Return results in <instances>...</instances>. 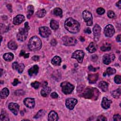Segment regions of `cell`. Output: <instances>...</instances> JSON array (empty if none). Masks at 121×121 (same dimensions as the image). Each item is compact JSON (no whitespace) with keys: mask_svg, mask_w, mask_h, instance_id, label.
Masks as SVG:
<instances>
[{"mask_svg":"<svg viewBox=\"0 0 121 121\" xmlns=\"http://www.w3.org/2000/svg\"><path fill=\"white\" fill-rule=\"evenodd\" d=\"M65 28L71 33H77L78 32L80 29L79 23L71 17L67 19L64 23Z\"/></svg>","mask_w":121,"mask_h":121,"instance_id":"obj_1","label":"cell"},{"mask_svg":"<svg viewBox=\"0 0 121 121\" xmlns=\"http://www.w3.org/2000/svg\"><path fill=\"white\" fill-rule=\"evenodd\" d=\"M99 93V92L96 88L88 86L83 90L80 95L85 98L91 99L95 100L97 99Z\"/></svg>","mask_w":121,"mask_h":121,"instance_id":"obj_2","label":"cell"},{"mask_svg":"<svg viewBox=\"0 0 121 121\" xmlns=\"http://www.w3.org/2000/svg\"><path fill=\"white\" fill-rule=\"evenodd\" d=\"M42 43L41 39L36 36L32 37L28 43V48L32 51H37L39 50L42 47Z\"/></svg>","mask_w":121,"mask_h":121,"instance_id":"obj_3","label":"cell"},{"mask_svg":"<svg viewBox=\"0 0 121 121\" xmlns=\"http://www.w3.org/2000/svg\"><path fill=\"white\" fill-rule=\"evenodd\" d=\"M30 29L27 22L25 23V26L24 28H20L19 29L18 33L17 34V37L18 41L23 42L25 41L27 37V34Z\"/></svg>","mask_w":121,"mask_h":121,"instance_id":"obj_4","label":"cell"},{"mask_svg":"<svg viewBox=\"0 0 121 121\" xmlns=\"http://www.w3.org/2000/svg\"><path fill=\"white\" fill-rule=\"evenodd\" d=\"M60 86L62 88V92L65 95L71 93L74 89V86L67 81L62 82L60 84Z\"/></svg>","mask_w":121,"mask_h":121,"instance_id":"obj_5","label":"cell"},{"mask_svg":"<svg viewBox=\"0 0 121 121\" xmlns=\"http://www.w3.org/2000/svg\"><path fill=\"white\" fill-rule=\"evenodd\" d=\"M83 17L85 21L88 26H92L93 24V17L92 14L87 10H84L83 12Z\"/></svg>","mask_w":121,"mask_h":121,"instance_id":"obj_6","label":"cell"},{"mask_svg":"<svg viewBox=\"0 0 121 121\" xmlns=\"http://www.w3.org/2000/svg\"><path fill=\"white\" fill-rule=\"evenodd\" d=\"M62 40L63 43L67 46L75 45L77 43V41L75 38L68 36H65L63 37Z\"/></svg>","mask_w":121,"mask_h":121,"instance_id":"obj_7","label":"cell"},{"mask_svg":"<svg viewBox=\"0 0 121 121\" xmlns=\"http://www.w3.org/2000/svg\"><path fill=\"white\" fill-rule=\"evenodd\" d=\"M84 56V52L82 50H77L75 51L72 56L71 58L76 59L79 63H82Z\"/></svg>","mask_w":121,"mask_h":121,"instance_id":"obj_8","label":"cell"},{"mask_svg":"<svg viewBox=\"0 0 121 121\" xmlns=\"http://www.w3.org/2000/svg\"><path fill=\"white\" fill-rule=\"evenodd\" d=\"M115 33V29L112 25H108L104 29V33L106 36L108 37H112Z\"/></svg>","mask_w":121,"mask_h":121,"instance_id":"obj_9","label":"cell"},{"mask_svg":"<svg viewBox=\"0 0 121 121\" xmlns=\"http://www.w3.org/2000/svg\"><path fill=\"white\" fill-rule=\"evenodd\" d=\"M78 101L74 98H69L66 100V106L69 110H73L75 105L77 104Z\"/></svg>","mask_w":121,"mask_h":121,"instance_id":"obj_10","label":"cell"},{"mask_svg":"<svg viewBox=\"0 0 121 121\" xmlns=\"http://www.w3.org/2000/svg\"><path fill=\"white\" fill-rule=\"evenodd\" d=\"M39 34L40 35L44 38L48 37L51 34V31L46 26H42L39 28Z\"/></svg>","mask_w":121,"mask_h":121,"instance_id":"obj_11","label":"cell"},{"mask_svg":"<svg viewBox=\"0 0 121 121\" xmlns=\"http://www.w3.org/2000/svg\"><path fill=\"white\" fill-rule=\"evenodd\" d=\"M115 59V56L113 54H106L103 57V61L104 64L106 65L109 64Z\"/></svg>","mask_w":121,"mask_h":121,"instance_id":"obj_12","label":"cell"},{"mask_svg":"<svg viewBox=\"0 0 121 121\" xmlns=\"http://www.w3.org/2000/svg\"><path fill=\"white\" fill-rule=\"evenodd\" d=\"M24 104L29 108H32L35 106V101L32 98H26L24 100Z\"/></svg>","mask_w":121,"mask_h":121,"instance_id":"obj_13","label":"cell"},{"mask_svg":"<svg viewBox=\"0 0 121 121\" xmlns=\"http://www.w3.org/2000/svg\"><path fill=\"white\" fill-rule=\"evenodd\" d=\"M9 108L11 112L15 115L17 114L19 110V105L14 103H11L9 104Z\"/></svg>","mask_w":121,"mask_h":121,"instance_id":"obj_14","label":"cell"},{"mask_svg":"<svg viewBox=\"0 0 121 121\" xmlns=\"http://www.w3.org/2000/svg\"><path fill=\"white\" fill-rule=\"evenodd\" d=\"M93 30L94 35L95 39L96 40H98L99 38L100 37V33H101V27L98 25L96 24L94 26Z\"/></svg>","mask_w":121,"mask_h":121,"instance_id":"obj_15","label":"cell"},{"mask_svg":"<svg viewBox=\"0 0 121 121\" xmlns=\"http://www.w3.org/2000/svg\"><path fill=\"white\" fill-rule=\"evenodd\" d=\"M12 68L14 69H16L18 71V73H21L25 68V66L23 63L18 64L17 62H14L12 64Z\"/></svg>","mask_w":121,"mask_h":121,"instance_id":"obj_16","label":"cell"},{"mask_svg":"<svg viewBox=\"0 0 121 121\" xmlns=\"http://www.w3.org/2000/svg\"><path fill=\"white\" fill-rule=\"evenodd\" d=\"M25 19V17L21 14L17 15L13 19V23L14 25H18L23 22Z\"/></svg>","mask_w":121,"mask_h":121,"instance_id":"obj_17","label":"cell"},{"mask_svg":"<svg viewBox=\"0 0 121 121\" xmlns=\"http://www.w3.org/2000/svg\"><path fill=\"white\" fill-rule=\"evenodd\" d=\"M112 103V101L108 100L106 97H103L102 101V107L104 109H108L110 107L111 104Z\"/></svg>","mask_w":121,"mask_h":121,"instance_id":"obj_18","label":"cell"},{"mask_svg":"<svg viewBox=\"0 0 121 121\" xmlns=\"http://www.w3.org/2000/svg\"><path fill=\"white\" fill-rule=\"evenodd\" d=\"M38 70H39V67L37 65H35L28 69V73L30 76H35L38 73Z\"/></svg>","mask_w":121,"mask_h":121,"instance_id":"obj_19","label":"cell"},{"mask_svg":"<svg viewBox=\"0 0 121 121\" xmlns=\"http://www.w3.org/2000/svg\"><path fill=\"white\" fill-rule=\"evenodd\" d=\"M98 78V74L97 73L90 74L88 76V79L90 83L94 84L96 82Z\"/></svg>","mask_w":121,"mask_h":121,"instance_id":"obj_20","label":"cell"},{"mask_svg":"<svg viewBox=\"0 0 121 121\" xmlns=\"http://www.w3.org/2000/svg\"><path fill=\"white\" fill-rule=\"evenodd\" d=\"M58 118H59L57 113L53 111L50 112L48 114V121H57L58 120Z\"/></svg>","mask_w":121,"mask_h":121,"instance_id":"obj_21","label":"cell"},{"mask_svg":"<svg viewBox=\"0 0 121 121\" xmlns=\"http://www.w3.org/2000/svg\"><path fill=\"white\" fill-rule=\"evenodd\" d=\"M51 91V88L50 87L46 86L43 87V89L41 90V94L43 96L46 97L49 95Z\"/></svg>","mask_w":121,"mask_h":121,"instance_id":"obj_22","label":"cell"},{"mask_svg":"<svg viewBox=\"0 0 121 121\" xmlns=\"http://www.w3.org/2000/svg\"><path fill=\"white\" fill-rule=\"evenodd\" d=\"M98 86L100 88H101L102 91L104 92H106L108 90V84L107 82L102 81L99 82L98 84Z\"/></svg>","mask_w":121,"mask_h":121,"instance_id":"obj_23","label":"cell"},{"mask_svg":"<svg viewBox=\"0 0 121 121\" xmlns=\"http://www.w3.org/2000/svg\"><path fill=\"white\" fill-rule=\"evenodd\" d=\"M96 49H97L96 45L95 44V43L93 42L89 44L88 46L86 48V50L89 52H91V53H93V52H95L96 51Z\"/></svg>","mask_w":121,"mask_h":121,"instance_id":"obj_24","label":"cell"},{"mask_svg":"<svg viewBox=\"0 0 121 121\" xmlns=\"http://www.w3.org/2000/svg\"><path fill=\"white\" fill-rule=\"evenodd\" d=\"M116 72V69L114 68H112L111 67H108L107 68L105 71L104 73L103 76L105 77L107 75L110 76L111 75L115 74Z\"/></svg>","mask_w":121,"mask_h":121,"instance_id":"obj_25","label":"cell"},{"mask_svg":"<svg viewBox=\"0 0 121 121\" xmlns=\"http://www.w3.org/2000/svg\"><path fill=\"white\" fill-rule=\"evenodd\" d=\"M52 63L55 66H59L61 62V58L58 56H54L52 60Z\"/></svg>","mask_w":121,"mask_h":121,"instance_id":"obj_26","label":"cell"},{"mask_svg":"<svg viewBox=\"0 0 121 121\" xmlns=\"http://www.w3.org/2000/svg\"><path fill=\"white\" fill-rule=\"evenodd\" d=\"M9 90L7 88H3L0 91V96L1 99L6 98L9 95Z\"/></svg>","mask_w":121,"mask_h":121,"instance_id":"obj_27","label":"cell"},{"mask_svg":"<svg viewBox=\"0 0 121 121\" xmlns=\"http://www.w3.org/2000/svg\"><path fill=\"white\" fill-rule=\"evenodd\" d=\"M3 58L5 60L7 61H10L13 59L14 55L11 52L6 53L3 55Z\"/></svg>","mask_w":121,"mask_h":121,"instance_id":"obj_28","label":"cell"},{"mask_svg":"<svg viewBox=\"0 0 121 121\" xmlns=\"http://www.w3.org/2000/svg\"><path fill=\"white\" fill-rule=\"evenodd\" d=\"M9 118L8 114L6 112V111L4 110H2L0 113V121H9Z\"/></svg>","mask_w":121,"mask_h":121,"instance_id":"obj_29","label":"cell"},{"mask_svg":"<svg viewBox=\"0 0 121 121\" xmlns=\"http://www.w3.org/2000/svg\"><path fill=\"white\" fill-rule=\"evenodd\" d=\"M8 46L9 48L10 49V50H15L17 49V45L15 42L11 40V41H10L8 43Z\"/></svg>","mask_w":121,"mask_h":121,"instance_id":"obj_30","label":"cell"},{"mask_svg":"<svg viewBox=\"0 0 121 121\" xmlns=\"http://www.w3.org/2000/svg\"><path fill=\"white\" fill-rule=\"evenodd\" d=\"M112 95L115 98H118L121 95V87H119L115 90H114L111 93Z\"/></svg>","mask_w":121,"mask_h":121,"instance_id":"obj_31","label":"cell"},{"mask_svg":"<svg viewBox=\"0 0 121 121\" xmlns=\"http://www.w3.org/2000/svg\"><path fill=\"white\" fill-rule=\"evenodd\" d=\"M50 26L52 29L56 30L59 28V25L57 21L52 20L50 22Z\"/></svg>","mask_w":121,"mask_h":121,"instance_id":"obj_32","label":"cell"},{"mask_svg":"<svg viewBox=\"0 0 121 121\" xmlns=\"http://www.w3.org/2000/svg\"><path fill=\"white\" fill-rule=\"evenodd\" d=\"M34 11V8L32 5H29L27 7V17L28 18H30L32 15L33 14Z\"/></svg>","mask_w":121,"mask_h":121,"instance_id":"obj_33","label":"cell"},{"mask_svg":"<svg viewBox=\"0 0 121 121\" xmlns=\"http://www.w3.org/2000/svg\"><path fill=\"white\" fill-rule=\"evenodd\" d=\"M53 14L56 16L60 17H61L62 16V11L61 9L60 8H56L53 10Z\"/></svg>","mask_w":121,"mask_h":121,"instance_id":"obj_34","label":"cell"},{"mask_svg":"<svg viewBox=\"0 0 121 121\" xmlns=\"http://www.w3.org/2000/svg\"><path fill=\"white\" fill-rule=\"evenodd\" d=\"M45 14H46V11L44 9H40L38 11H37V12L36 13V16L39 17H43L45 16Z\"/></svg>","mask_w":121,"mask_h":121,"instance_id":"obj_35","label":"cell"},{"mask_svg":"<svg viewBox=\"0 0 121 121\" xmlns=\"http://www.w3.org/2000/svg\"><path fill=\"white\" fill-rule=\"evenodd\" d=\"M45 112L43 110H40L36 114V115L34 117V118H36V119H37V118H40L41 117H43V116H44V115L45 114Z\"/></svg>","mask_w":121,"mask_h":121,"instance_id":"obj_36","label":"cell"},{"mask_svg":"<svg viewBox=\"0 0 121 121\" xmlns=\"http://www.w3.org/2000/svg\"><path fill=\"white\" fill-rule=\"evenodd\" d=\"M114 80L116 84H120L121 82V77L120 75H116L115 76Z\"/></svg>","mask_w":121,"mask_h":121,"instance_id":"obj_37","label":"cell"},{"mask_svg":"<svg viewBox=\"0 0 121 121\" xmlns=\"http://www.w3.org/2000/svg\"><path fill=\"white\" fill-rule=\"evenodd\" d=\"M96 12H97V14H98L99 15H102V14L104 13L105 10H104V9H103L102 8H101V7L98 8L96 9Z\"/></svg>","mask_w":121,"mask_h":121,"instance_id":"obj_38","label":"cell"},{"mask_svg":"<svg viewBox=\"0 0 121 121\" xmlns=\"http://www.w3.org/2000/svg\"><path fill=\"white\" fill-rule=\"evenodd\" d=\"M40 86V83L37 81H35L31 83V86L35 89H37Z\"/></svg>","mask_w":121,"mask_h":121,"instance_id":"obj_39","label":"cell"},{"mask_svg":"<svg viewBox=\"0 0 121 121\" xmlns=\"http://www.w3.org/2000/svg\"><path fill=\"white\" fill-rule=\"evenodd\" d=\"M107 15H108V17L109 18H113L115 17V13L113 11H112V10H109L107 12Z\"/></svg>","mask_w":121,"mask_h":121,"instance_id":"obj_40","label":"cell"},{"mask_svg":"<svg viewBox=\"0 0 121 121\" xmlns=\"http://www.w3.org/2000/svg\"><path fill=\"white\" fill-rule=\"evenodd\" d=\"M20 56H23L25 58H28L29 56V53H26L24 52V51H23L22 50L21 52H20Z\"/></svg>","mask_w":121,"mask_h":121,"instance_id":"obj_41","label":"cell"},{"mask_svg":"<svg viewBox=\"0 0 121 121\" xmlns=\"http://www.w3.org/2000/svg\"><path fill=\"white\" fill-rule=\"evenodd\" d=\"M101 49L102 51H109L111 50V47L110 46H105L104 45L102 46L101 47Z\"/></svg>","mask_w":121,"mask_h":121,"instance_id":"obj_42","label":"cell"},{"mask_svg":"<svg viewBox=\"0 0 121 121\" xmlns=\"http://www.w3.org/2000/svg\"><path fill=\"white\" fill-rule=\"evenodd\" d=\"M113 119L114 121H121V118L120 115L119 114H115L113 117Z\"/></svg>","mask_w":121,"mask_h":121,"instance_id":"obj_43","label":"cell"},{"mask_svg":"<svg viewBox=\"0 0 121 121\" xmlns=\"http://www.w3.org/2000/svg\"><path fill=\"white\" fill-rule=\"evenodd\" d=\"M97 121H107L106 118L103 116V115H100L98 117L97 119Z\"/></svg>","mask_w":121,"mask_h":121,"instance_id":"obj_44","label":"cell"},{"mask_svg":"<svg viewBox=\"0 0 121 121\" xmlns=\"http://www.w3.org/2000/svg\"><path fill=\"white\" fill-rule=\"evenodd\" d=\"M19 83H20V81H19V80L17 79V78H15L14 80V81L12 82V85L14 86H17L18 84H19Z\"/></svg>","mask_w":121,"mask_h":121,"instance_id":"obj_45","label":"cell"},{"mask_svg":"<svg viewBox=\"0 0 121 121\" xmlns=\"http://www.w3.org/2000/svg\"><path fill=\"white\" fill-rule=\"evenodd\" d=\"M51 96L52 98H54V99H56V98H57L58 97V95L55 93V92H53L51 94Z\"/></svg>","mask_w":121,"mask_h":121,"instance_id":"obj_46","label":"cell"},{"mask_svg":"<svg viewBox=\"0 0 121 121\" xmlns=\"http://www.w3.org/2000/svg\"><path fill=\"white\" fill-rule=\"evenodd\" d=\"M98 59V57L96 55H93L91 56V60L93 61H96Z\"/></svg>","mask_w":121,"mask_h":121,"instance_id":"obj_47","label":"cell"},{"mask_svg":"<svg viewBox=\"0 0 121 121\" xmlns=\"http://www.w3.org/2000/svg\"><path fill=\"white\" fill-rule=\"evenodd\" d=\"M16 95H23V90H17L16 91V92L15 93Z\"/></svg>","mask_w":121,"mask_h":121,"instance_id":"obj_48","label":"cell"},{"mask_svg":"<svg viewBox=\"0 0 121 121\" xmlns=\"http://www.w3.org/2000/svg\"><path fill=\"white\" fill-rule=\"evenodd\" d=\"M84 32H85L86 33H87V34H90L91 33V29H90V28H89V27L86 28L84 30Z\"/></svg>","mask_w":121,"mask_h":121,"instance_id":"obj_49","label":"cell"},{"mask_svg":"<svg viewBox=\"0 0 121 121\" xmlns=\"http://www.w3.org/2000/svg\"><path fill=\"white\" fill-rule=\"evenodd\" d=\"M32 60L35 61H38L39 60V57L38 56H37V55H35V56H34L33 57H32Z\"/></svg>","mask_w":121,"mask_h":121,"instance_id":"obj_50","label":"cell"},{"mask_svg":"<svg viewBox=\"0 0 121 121\" xmlns=\"http://www.w3.org/2000/svg\"><path fill=\"white\" fill-rule=\"evenodd\" d=\"M88 69L90 70V71H95L96 69V68H94L92 65H89V67H88Z\"/></svg>","mask_w":121,"mask_h":121,"instance_id":"obj_51","label":"cell"},{"mask_svg":"<svg viewBox=\"0 0 121 121\" xmlns=\"http://www.w3.org/2000/svg\"><path fill=\"white\" fill-rule=\"evenodd\" d=\"M116 6L119 8L121 9V1L119 0L118 2L116 3Z\"/></svg>","mask_w":121,"mask_h":121,"instance_id":"obj_52","label":"cell"},{"mask_svg":"<svg viewBox=\"0 0 121 121\" xmlns=\"http://www.w3.org/2000/svg\"><path fill=\"white\" fill-rule=\"evenodd\" d=\"M121 35H119L116 37V40L117 42H121Z\"/></svg>","mask_w":121,"mask_h":121,"instance_id":"obj_53","label":"cell"},{"mask_svg":"<svg viewBox=\"0 0 121 121\" xmlns=\"http://www.w3.org/2000/svg\"><path fill=\"white\" fill-rule=\"evenodd\" d=\"M0 37H1V41L2 42V36H1Z\"/></svg>","mask_w":121,"mask_h":121,"instance_id":"obj_54","label":"cell"}]
</instances>
